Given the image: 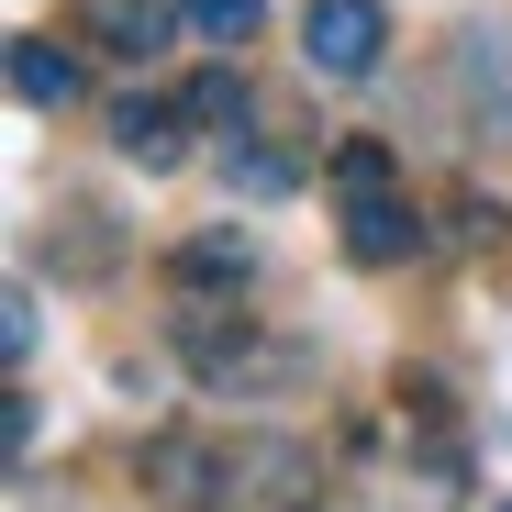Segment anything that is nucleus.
Wrapping results in <instances>:
<instances>
[{"label": "nucleus", "mask_w": 512, "mask_h": 512, "mask_svg": "<svg viewBox=\"0 0 512 512\" xmlns=\"http://www.w3.org/2000/svg\"><path fill=\"white\" fill-rule=\"evenodd\" d=\"M223 179H234V201H290V190H301V156H279V145H245V134H234Z\"/></svg>", "instance_id": "obj_13"}, {"label": "nucleus", "mask_w": 512, "mask_h": 512, "mask_svg": "<svg viewBox=\"0 0 512 512\" xmlns=\"http://www.w3.org/2000/svg\"><path fill=\"white\" fill-rule=\"evenodd\" d=\"M323 179H334V201H379V190H401V156H390V134H346Z\"/></svg>", "instance_id": "obj_12"}, {"label": "nucleus", "mask_w": 512, "mask_h": 512, "mask_svg": "<svg viewBox=\"0 0 512 512\" xmlns=\"http://www.w3.org/2000/svg\"><path fill=\"white\" fill-rule=\"evenodd\" d=\"M223 512H334L323 501V457L301 435H234V490Z\"/></svg>", "instance_id": "obj_2"}, {"label": "nucleus", "mask_w": 512, "mask_h": 512, "mask_svg": "<svg viewBox=\"0 0 512 512\" xmlns=\"http://www.w3.org/2000/svg\"><path fill=\"white\" fill-rule=\"evenodd\" d=\"M123 212L112 201H56L45 212V268L67 279V290H101V279H123Z\"/></svg>", "instance_id": "obj_5"}, {"label": "nucleus", "mask_w": 512, "mask_h": 512, "mask_svg": "<svg viewBox=\"0 0 512 512\" xmlns=\"http://www.w3.org/2000/svg\"><path fill=\"white\" fill-rule=\"evenodd\" d=\"M179 23H190V34L212 45V56H234V45H245L256 23H268V0H179Z\"/></svg>", "instance_id": "obj_14"}, {"label": "nucleus", "mask_w": 512, "mask_h": 512, "mask_svg": "<svg viewBox=\"0 0 512 512\" xmlns=\"http://www.w3.org/2000/svg\"><path fill=\"white\" fill-rule=\"evenodd\" d=\"M145 490H156V512H223L234 446H223V435H190V423H167V435H145Z\"/></svg>", "instance_id": "obj_3"}, {"label": "nucleus", "mask_w": 512, "mask_h": 512, "mask_svg": "<svg viewBox=\"0 0 512 512\" xmlns=\"http://www.w3.org/2000/svg\"><path fill=\"white\" fill-rule=\"evenodd\" d=\"M101 123H112V145H123L134 167H179V156H190V134H201V123H190L179 101H145V90H123V101H112Z\"/></svg>", "instance_id": "obj_9"}, {"label": "nucleus", "mask_w": 512, "mask_h": 512, "mask_svg": "<svg viewBox=\"0 0 512 512\" xmlns=\"http://www.w3.org/2000/svg\"><path fill=\"white\" fill-rule=\"evenodd\" d=\"M423 245H435V234H423V212H412L401 190H379V201H346V256H357V268H412Z\"/></svg>", "instance_id": "obj_8"}, {"label": "nucleus", "mask_w": 512, "mask_h": 512, "mask_svg": "<svg viewBox=\"0 0 512 512\" xmlns=\"http://www.w3.org/2000/svg\"><path fill=\"white\" fill-rule=\"evenodd\" d=\"M390 56V12L379 0H312L301 12V67L312 78H379Z\"/></svg>", "instance_id": "obj_4"}, {"label": "nucleus", "mask_w": 512, "mask_h": 512, "mask_svg": "<svg viewBox=\"0 0 512 512\" xmlns=\"http://www.w3.org/2000/svg\"><path fill=\"white\" fill-rule=\"evenodd\" d=\"M390 401H401V423H423V435H446V423H457V390H446L435 368H401Z\"/></svg>", "instance_id": "obj_15"}, {"label": "nucleus", "mask_w": 512, "mask_h": 512, "mask_svg": "<svg viewBox=\"0 0 512 512\" xmlns=\"http://www.w3.org/2000/svg\"><path fill=\"white\" fill-rule=\"evenodd\" d=\"M457 234H468V245H512V201H490V190H457Z\"/></svg>", "instance_id": "obj_16"}, {"label": "nucleus", "mask_w": 512, "mask_h": 512, "mask_svg": "<svg viewBox=\"0 0 512 512\" xmlns=\"http://www.w3.org/2000/svg\"><path fill=\"white\" fill-rule=\"evenodd\" d=\"M179 112H190L201 134H245V112H256V90H245V67H234V56H212V67L190 78V90H179Z\"/></svg>", "instance_id": "obj_11"}, {"label": "nucleus", "mask_w": 512, "mask_h": 512, "mask_svg": "<svg viewBox=\"0 0 512 512\" xmlns=\"http://www.w3.org/2000/svg\"><path fill=\"white\" fill-rule=\"evenodd\" d=\"M12 101L23 112H67L78 101V56L45 45V34H12Z\"/></svg>", "instance_id": "obj_10"}, {"label": "nucleus", "mask_w": 512, "mask_h": 512, "mask_svg": "<svg viewBox=\"0 0 512 512\" xmlns=\"http://www.w3.org/2000/svg\"><path fill=\"white\" fill-rule=\"evenodd\" d=\"M501 512H512V501H501Z\"/></svg>", "instance_id": "obj_17"}, {"label": "nucleus", "mask_w": 512, "mask_h": 512, "mask_svg": "<svg viewBox=\"0 0 512 512\" xmlns=\"http://www.w3.org/2000/svg\"><path fill=\"white\" fill-rule=\"evenodd\" d=\"M245 279H256V234L245 223H201V234L167 245V290L179 301H234Z\"/></svg>", "instance_id": "obj_7"}, {"label": "nucleus", "mask_w": 512, "mask_h": 512, "mask_svg": "<svg viewBox=\"0 0 512 512\" xmlns=\"http://www.w3.org/2000/svg\"><path fill=\"white\" fill-rule=\"evenodd\" d=\"M67 34L90 45V56H112V67H145V56H167L190 23L167 12V0H67Z\"/></svg>", "instance_id": "obj_6"}, {"label": "nucleus", "mask_w": 512, "mask_h": 512, "mask_svg": "<svg viewBox=\"0 0 512 512\" xmlns=\"http://www.w3.org/2000/svg\"><path fill=\"white\" fill-rule=\"evenodd\" d=\"M167 346H179V368H190L212 401L301 390V379L323 368V346H301V334H256V312H234V301H190L179 323H167Z\"/></svg>", "instance_id": "obj_1"}]
</instances>
